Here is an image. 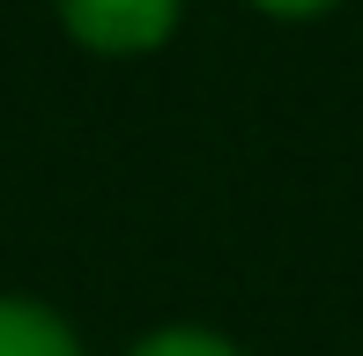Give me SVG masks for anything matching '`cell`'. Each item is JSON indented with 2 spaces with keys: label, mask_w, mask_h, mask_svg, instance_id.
Returning a JSON list of instances; mask_svg holds the SVG:
<instances>
[{
  "label": "cell",
  "mask_w": 363,
  "mask_h": 356,
  "mask_svg": "<svg viewBox=\"0 0 363 356\" xmlns=\"http://www.w3.org/2000/svg\"><path fill=\"white\" fill-rule=\"evenodd\" d=\"M134 356H238L223 334H201V327H171V334H148Z\"/></svg>",
  "instance_id": "obj_3"
},
{
  "label": "cell",
  "mask_w": 363,
  "mask_h": 356,
  "mask_svg": "<svg viewBox=\"0 0 363 356\" xmlns=\"http://www.w3.org/2000/svg\"><path fill=\"white\" fill-rule=\"evenodd\" d=\"M60 15L89 52H148L171 38L178 0H60Z\"/></svg>",
  "instance_id": "obj_1"
},
{
  "label": "cell",
  "mask_w": 363,
  "mask_h": 356,
  "mask_svg": "<svg viewBox=\"0 0 363 356\" xmlns=\"http://www.w3.org/2000/svg\"><path fill=\"white\" fill-rule=\"evenodd\" d=\"M252 8H267V15H319V8H334V0H252Z\"/></svg>",
  "instance_id": "obj_4"
},
{
  "label": "cell",
  "mask_w": 363,
  "mask_h": 356,
  "mask_svg": "<svg viewBox=\"0 0 363 356\" xmlns=\"http://www.w3.org/2000/svg\"><path fill=\"white\" fill-rule=\"evenodd\" d=\"M0 356H82V349H74V334L60 327L52 312L0 297Z\"/></svg>",
  "instance_id": "obj_2"
}]
</instances>
